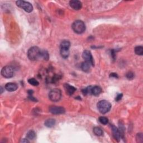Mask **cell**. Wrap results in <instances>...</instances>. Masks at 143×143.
Wrapping results in <instances>:
<instances>
[{
	"instance_id": "cell-6",
	"label": "cell",
	"mask_w": 143,
	"mask_h": 143,
	"mask_svg": "<svg viewBox=\"0 0 143 143\" xmlns=\"http://www.w3.org/2000/svg\"><path fill=\"white\" fill-rule=\"evenodd\" d=\"M14 74V70L11 66H5L2 69L1 74L4 77L10 78L13 77Z\"/></svg>"
},
{
	"instance_id": "cell-7",
	"label": "cell",
	"mask_w": 143,
	"mask_h": 143,
	"mask_svg": "<svg viewBox=\"0 0 143 143\" xmlns=\"http://www.w3.org/2000/svg\"><path fill=\"white\" fill-rule=\"evenodd\" d=\"M50 112L54 114V115H59L65 113L66 110L63 107L52 106L49 107Z\"/></svg>"
},
{
	"instance_id": "cell-21",
	"label": "cell",
	"mask_w": 143,
	"mask_h": 143,
	"mask_svg": "<svg viewBox=\"0 0 143 143\" xmlns=\"http://www.w3.org/2000/svg\"><path fill=\"white\" fill-rule=\"evenodd\" d=\"M41 58H43L44 60H48L49 58V55L48 52L46 50H42L41 52Z\"/></svg>"
},
{
	"instance_id": "cell-5",
	"label": "cell",
	"mask_w": 143,
	"mask_h": 143,
	"mask_svg": "<svg viewBox=\"0 0 143 143\" xmlns=\"http://www.w3.org/2000/svg\"><path fill=\"white\" fill-rule=\"evenodd\" d=\"M16 5L19 8H22L24 10L27 12H31L33 10V7L30 3L24 1H16Z\"/></svg>"
},
{
	"instance_id": "cell-12",
	"label": "cell",
	"mask_w": 143,
	"mask_h": 143,
	"mask_svg": "<svg viewBox=\"0 0 143 143\" xmlns=\"http://www.w3.org/2000/svg\"><path fill=\"white\" fill-rule=\"evenodd\" d=\"M18 88V84L15 83H8L5 85V89L9 92L15 91Z\"/></svg>"
},
{
	"instance_id": "cell-24",
	"label": "cell",
	"mask_w": 143,
	"mask_h": 143,
	"mask_svg": "<svg viewBox=\"0 0 143 143\" xmlns=\"http://www.w3.org/2000/svg\"><path fill=\"white\" fill-rule=\"evenodd\" d=\"M92 86H89L87 87L86 88L83 89L82 90V92L83 94L86 95L87 94H91V89H92Z\"/></svg>"
},
{
	"instance_id": "cell-16",
	"label": "cell",
	"mask_w": 143,
	"mask_h": 143,
	"mask_svg": "<svg viewBox=\"0 0 143 143\" xmlns=\"http://www.w3.org/2000/svg\"><path fill=\"white\" fill-rule=\"evenodd\" d=\"M60 55L63 58H67L70 56V49L60 48Z\"/></svg>"
},
{
	"instance_id": "cell-25",
	"label": "cell",
	"mask_w": 143,
	"mask_h": 143,
	"mask_svg": "<svg viewBox=\"0 0 143 143\" xmlns=\"http://www.w3.org/2000/svg\"><path fill=\"white\" fill-rule=\"evenodd\" d=\"M126 77L128 80H133V78H134V74L132 72H128L126 74Z\"/></svg>"
},
{
	"instance_id": "cell-29",
	"label": "cell",
	"mask_w": 143,
	"mask_h": 143,
	"mask_svg": "<svg viewBox=\"0 0 143 143\" xmlns=\"http://www.w3.org/2000/svg\"><path fill=\"white\" fill-rule=\"evenodd\" d=\"M111 77H115V78H118V76L117 74L115 73H112V74H111V75H110Z\"/></svg>"
},
{
	"instance_id": "cell-2",
	"label": "cell",
	"mask_w": 143,
	"mask_h": 143,
	"mask_svg": "<svg viewBox=\"0 0 143 143\" xmlns=\"http://www.w3.org/2000/svg\"><path fill=\"white\" fill-rule=\"evenodd\" d=\"M97 108L101 114H105L111 110V104L106 100H102L97 104Z\"/></svg>"
},
{
	"instance_id": "cell-8",
	"label": "cell",
	"mask_w": 143,
	"mask_h": 143,
	"mask_svg": "<svg viewBox=\"0 0 143 143\" xmlns=\"http://www.w3.org/2000/svg\"><path fill=\"white\" fill-rule=\"evenodd\" d=\"M82 57L86 62H88L92 64L93 66H94V62L93 59V57L92 54L89 50H84L82 54Z\"/></svg>"
},
{
	"instance_id": "cell-15",
	"label": "cell",
	"mask_w": 143,
	"mask_h": 143,
	"mask_svg": "<svg viewBox=\"0 0 143 143\" xmlns=\"http://www.w3.org/2000/svg\"><path fill=\"white\" fill-rule=\"evenodd\" d=\"M56 124V120L53 118H49L45 121L44 125L47 128H52Z\"/></svg>"
},
{
	"instance_id": "cell-10",
	"label": "cell",
	"mask_w": 143,
	"mask_h": 143,
	"mask_svg": "<svg viewBox=\"0 0 143 143\" xmlns=\"http://www.w3.org/2000/svg\"><path fill=\"white\" fill-rule=\"evenodd\" d=\"M70 6L75 10H79L82 6V2L78 0H72L70 2Z\"/></svg>"
},
{
	"instance_id": "cell-17",
	"label": "cell",
	"mask_w": 143,
	"mask_h": 143,
	"mask_svg": "<svg viewBox=\"0 0 143 143\" xmlns=\"http://www.w3.org/2000/svg\"><path fill=\"white\" fill-rule=\"evenodd\" d=\"M70 42L68 40H64L60 44V48L64 49H70Z\"/></svg>"
},
{
	"instance_id": "cell-4",
	"label": "cell",
	"mask_w": 143,
	"mask_h": 143,
	"mask_svg": "<svg viewBox=\"0 0 143 143\" xmlns=\"http://www.w3.org/2000/svg\"><path fill=\"white\" fill-rule=\"evenodd\" d=\"M62 97L61 90L59 89L52 90L49 94V98L53 102H58L60 100Z\"/></svg>"
},
{
	"instance_id": "cell-9",
	"label": "cell",
	"mask_w": 143,
	"mask_h": 143,
	"mask_svg": "<svg viewBox=\"0 0 143 143\" xmlns=\"http://www.w3.org/2000/svg\"><path fill=\"white\" fill-rule=\"evenodd\" d=\"M111 128H112V135H113L114 138H115L117 141L119 142V140H120L121 136H122L121 132L119 131V130L118 128L115 127V126L112 125Z\"/></svg>"
},
{
	"instance_id": "cell-27",
	"label": "cell",
	"mask_w": 143,
	"mask_h": 143,
	"mask_svg": "<svg viewBox=\"0 0 143 143\" xmlns=\"http://www.w3.org/2000/svg\"><path fill=\"white\" fill-rule=\"evenodd\" d=\"M60 76H59V75H54L53 76V77L52 78V81L53 83H56V82H58V81L60 79Z\"/></svg>"
},
{
	"instance_id": "cell-1",
	"label": "cell",
	"mask_w": 143,
	"mask_h": 143,
	"mask_svg": "<svg viewBox=\"0 0 143 143\" xmlns=\"http://www.w3.org/2000/svg\"><path fill=\"white\" fill-rule=\"evenodd\" d=\"M42 50L37 46H32L28 49V56L31 60L35 61L41 58Z\"/></svg>"
},
{
	"instance_id": "cell-31",
	"label": "cell",
	"mask_w": 143,
	"mask_h": 143,
	"mask_svg": "<svg viewBox=\"0 0 143 143\" xmlns=\"http://www.w3.org/2000/svg\"><path fill=\"white\" fill-rule=\"evenodd\" d=\"M1 94H2V92H3V88H2V87H1Z\"/></svg>"
},
{
	"instance_id": "cell-3",
	"label": "cell",
	"mask_w": 143,
	"mask_h": 143,
	"mask_svg": "<svg viewBox=\"0 0 143 143\" xmlns=\"http://www.w3.org/2000/svg\"><path fill=\"white\" fill-rule=\"evenodd\" d=\"M73 30L78 34H82L86 30V25L81 20H77L73 23L72 26Z\"/></svg>"
},
{
	"instance_id": "cell-11",
	"label": "cell",
	"mask_w": 143,
	"mask_h": 143,
	"mask_svg": "<svg viewBox=\"0 0 143 143\" xmlns=\"http://www.w3.org/2000/svg\"><path fill=\"white\" fill-rule=\"evenodd\" d=\"M64 87L66 94L68 95H70V96H72L76 90V88L74 87H73L72 86H71L69 84H66V83L64 84Z\"/></svg>"
},
{
	"instance_id": "cell-13",
	"label": "cell",
	"mask_w": 143,
	"mask_h": 143,
	"mask_svg": "<svg viewBox=\"0 0 143 143\" xmlns=\"http://www.w3.org/2000/svg\"><path fill=\"white\" fill-rule=\"evenodd\" d=\"M91 66H93L91 63L88 62L84 61V62L82 63V64H81V68H82V70L84 71V72H88L90 70Z\"/></svg>"
},
{
	"instance_id": "cell-26",
	"label": "cell",
	"mask_w": 143,
	"mask_h": 143,
	"mask_svg": "<svg viewBox=\"0 0 143 143\" xmlns=\"http://www.w3.org/2000/svg\"><path fill=\"white\" fill-rule=\"evenodd\" d=\"M136 141L138 142H142L143 141V136L142 133H139L136 135Z\"/></svg>"
},
{
	"instance_id": "cell-30",
	"label": "cell",
	"mask_w": 143,
	"mask_h": 143,
	"mask_svg": "<svg viewBox=\"0 0 143 143\" xmlns=\"http://www.w3.org/2000/svg\"><path fill=\"white\" fill-rule=\"evenodd\" d=\"M20 142H29V141H28V139H23L21 140V141Z\"/></svg>"
},
{
	"instance_id": "cell-20",
	"label": "cell",
	"mask_w": 143,
	"mask_h": 143,
	"mask_svg": "<svg viewBox=\"0 0 143 143\" xmlns=\"http://www.w3.org/2000/svg\"><path fill=\"white\" fill-rule=\"evenodd\" d=\"M36 136L35 132L33 130H30L27 133L26 137L28 140H32L34 139Z\"/></svg>"
},
{
	"instance_id": "cell-23",
	"label": "cell",
	"mask_w": 143,
	"mask_h": 143,
	"mask_svg": "<svg viewBox=\"0 0 143 143\" xmlns=\"http://www.w3.org/2000/svg\"><path fill=\"white\" fill-rule=\"evenodd\" d=\"M28 82L30 83V84H32L34 86H37L39 84V83L38 82V81L36 80L35 78H31L28 80Z\"/></svg>"
},
{
	"instance_id": "cell-22",
	"label": "cell",
	"mask_w": 143,
	"mask_h": 143,
	"mask_svg": "<svg viewBox=\"0 0 143 143\" xmlns=\"http://www.w3.org/2000/svg\"><path fill=\"white\" fill-rule=\"evenodd\" d=\"M98 120L100 121V122L103 125H107V124L108 123V119L104 116L100 117L98 119Z\"/></svg>"
},
{
	"instance_id": "cell-19",
	"label": "cell",
	"mask_w": 143,
	"mask_h": 143,
	"mask_svg": "<svg viewBox=\"0 0 143 143\" xmlns=\"http://www.w3.org/2000/svg\"><path fill=\"white\" fill-rule=\"evenodd\" d=\"M135 53L138 56H142L143 54V47L142 46H137L135 47Z\"/></svg>"
},
{
	"instance_id": "cell-18",
	"label": "cell",
	"mask_w": 143,
	"mask_h": 143,
	"mask_svg": "<svg viewBox=\"0 0 143 143\" xmlns=\"http://www.w3.org/2000/svg\"><path fill=\"white\" fill-rule=\"evenodd\" d=\"M94 134L100 136L103 135V131L101 129V128L99 127H95L94 128Z\"/></svg>"
},
{
	"instance_id": "cell-14",
	"label": "cell",
	"mask_w": 143,
	"mask_h": 143,
	"mask_svg": "<svg viewBox=\"0 0 143 143\" xmlns=\"http://www.w3.org/2000/svg\"><path fill=\"white\" fill-rule=\"evenodd\" d=\"M102 92L101 88L99 86H94L92 87L91 89V94L94 96H98V95Z\"/></svg>"
},
{
	"instance_id": "cell-28",
	"label": "cell",
	"mask_w": 143,
	"mask_h": 143,
	"mask_svg": "<svg viewBox=\"0 0 143 143\" xmlns=\"http://www.w3.org/2000/svg\"><path fill=\"white\" fill-rule=\"evenodd\" d=\"M122 94H118V96H116L115 100L116 101H120V100H121V98H122Z\"/></svg>"
}]
</instances>
